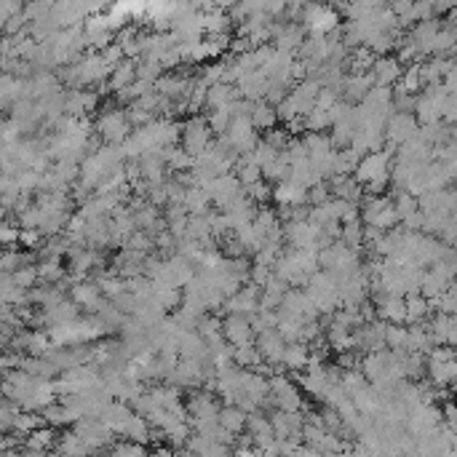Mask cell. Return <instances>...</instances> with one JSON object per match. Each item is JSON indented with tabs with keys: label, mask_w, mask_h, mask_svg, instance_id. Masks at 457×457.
Listing matches in <instances>:
<instances>
[{
	"label": "cell",
	"mask_w": 457,
	"mask_h": 457,
	"mask_svg": "<svg viewBox=\"0 0 457 457\" xmlns=\"http://www.w3.org/2000/svg\"><path fill=\"white\" fill-rule=\"evenodd\" d=\"M396 156V150L393 147H385L382 153H369L358 161L356 171H353V179H356V185L361 188H367L369 182H375V179H385L388 177V168H390V158Z\"/></svg>",
	"instance_id": "cell-1"
},
{
	"label": "cell",
	"mask_w": 457,
	"mask_h": 457,
	"mask_svg": "<svg viewBox=\"0 0 457 457\" xmlns=\"http://www.w3.org/2000/svg\"><path fill=\"white\" fill-rule=\"evenodd\" d=\"M214 142V134L209 131V126L201 115H193L190 121L182 123V150L190 158H195L198 153H203L206 147Z\"/></svg>",
	"instance_id": "cell-2"
},
{
	"label": "cell",
	"mask_w": 457,
	"mask_h": 457,
	"mask_svg": "<svg viewBox=\"0 0 457 457\" xmlns=\"http://www.w3.org/2000/svg\"><path fill=\"white\" fill-rule=\"evenodd\" d=\"M417 121L414 115H404V112H393L385 123V147H402L404 142H409L414 134H417Z\"/></svg>",
	"instance_id": "cell-3"
},
{
	"label": "cell",
	"mask_w": 457,
	"mask_h": 457,
	"mask_svg": "<svg viewBox=\"0 0 457 457\" xmlns=\"http://www.w3.org/2000/svg\"><path fill=\"white\" fill-rule=\"evenodd\" d=\"M222 321V340L230 348H244V345H254V335H252V326L246 316L238 313H225Z\"/></svg>",
	"instance_id": "cell-4"
},
{
	"label": "cell",
	"mask_w": 457,
	"mask_h": 457,
	"mask_svg": "<svg viewBox=\"0 0 457 457\" xmlns=\"http://www.w3.org/2000/svg\"><path fill=\"white\" fill-rule=\"evenodd\" d=\"M270 431L276 441H286V439H300L302 441V414L300 412H279L273 409L268 417Z\"/></svg>",
	"instance_id": "cell-5"
},
{
	"label": "cell",
	"mask_w": 457,
	"mask_h": 457,
	"mask_svg": "<svg viewBox=\"0 0 457 457\" xmlns=\"http://www.w3.org/2000/svg\"><path fill=\"white\" fill-rule=\"evenodd\" d=\"M225 142L230 145V150L233 153H252L254 150V145L259 142V136H257V131L252 129V123L249 121H230V126H227V131H225Z\"/></svg>",
	"instance_id": "cell-6"
},
{
	"label": "cell",
	"mask_w": 457,
	"mask_h": 457,
	"mask_svg": "<svg viewBox=\"0 0 457 457\" xmlns=\"http://www.w3.org/2000/svg\"><path fill=\"white\" fill-rule=\"evenodd\" d=\"M220 407H222V402H220L214 393H209V390H195V393L190 396V402L185 404L190 423H195V420H217Z\"/></svg>",
	"instance_id": "cell-7"
},
{
	"label": "cell",
	"mask_w": 457,
	"mask_h": 457,
	"mask_svg": "<svg viewBox=\"0 0 457 457\" xmlns=\"http://www.w3.org/2000/svg\"><path fill=\"white\" fill-rule=\"evenodd\" d=\"M100 131L110 145L121 147L123 142L131 136V126H129V121H126V112L112 110V112H107V115H102Z\"/></svg>",
	"instance_id": "cell-8"
},
{
	"label": "cell",
	"mask_w": 457,
	"mask_h": 457,
	"mask_svg": "<svg viewBox=\"0 0 457 457\" xmlns=\"http://www.w3.org/2000/svg\"><path fill=\"white\" fill-rule=\"evenodd\" d=\"M402 65H399V59L396 56H377L375 59V65L369 70V75H372V83L380 86V89H390L393 83H399L402 78Z\"/></svg>",
	"instance_id": "cell-9"
},
{
	"label": "cell",
	"mask_w": 457,
	"mask_h": 457,
	"mask_svg": "<svg viewBox=\"0 0 457 457\" xmlns=\"http://www.w3.org/2000/svg\"><path fill=\"white\" fill-rule=\"evenodd\" d=\"M375 83H372V75L369 72H350V75H345V80H343V94L340 97H345V104H350V107H356V104H361V102L367 100L369 89H372Z\"/></svg>",
	"instance_id": "cell-10"
},
{
	"label": "cell",
	"mask_w": 457,
	"mask_h": 457,
	"mask_svg": "<svg viewBox=\"0 0 457 457\" xmlns=\"http://www.w3.org/2000/svg\"><path fill=\"white\" fill-rule=\"evenodd\" d=\"M254 348L259 350V356L265 364H281V356H284V337L276 332V329H265L254 337Z\"/></svg>",
	"instance_id": "cell-11"
},
{
	"label": "cell",
	"mask_w": 457,
	"mask_h": 457,
	"mask_svg": "<svg viewBox=\"0 0 457 457\" xmlns=\"http://www.w3.org/2000/svg\"><path fill=\"white\" fill-rule=\"evenodd\" d=\"M259 291L257 286H252V284H246V286H241V289L235 291L233 297H227L222 305L225 313H238V316H252V313H257V300H259Z\"/></svg>",
	"instance_id": "cell-12"
},
{
	"label": "cell",
	"mask_w": 457,
	"mask_h": 457,
	"mask_svg": "<svg viewBox=\"0 0 457 457\" xmlns=\"http://www.w3.org/2000/svg\"><path fill=\"white\" fill-rule=\"evenodd\" d=\"M206 193H209V198H212L214 206H217V209L222 212L225 206H227V203L233 201L235 195L241 193V185H238V179H235V174H222V177L214 179L212 185H209V190H206Z\"/></svg>",
	"instance_id": "cell-13"
},
{
	"label": "cell",
	"mask_w": 457,
	"mask_h": 457,
	"mask_svg": "<svg viewBox=\"0 0 457 457\" xmlns=\"http://www.w3.org/2000/svg\"><path fill=\"white\" fill-rule=\"evenodd\" d=\"M235 89H238V97H241V100L262 102L265 100V91H268V78H265L262 70H254V72H249V75H244V78L238 80Z\"/></svg>",
	"instance_id": "cell-14"
},
{
	"label": "cell",
	"mask_w": 457,
	"mask_h": 457,
	"mask_svg": "<svg viewBox=\"0 0 457 457\" xmlns=\"http://www.w3.org/2000/svg\"><path fill=\"white\" fill-rule=\"evenodd\" d=\"M326 188H329L332 198H337V201H348V203H356L358 206L361 198H364V188L356 185V179L353 177H332L326 182Z\"/></svg>",
	"instance_id": "cell-15"
},
{
	"label": "cell",
	"mask_w": 457,
	"mask_h": 457,
	"mask_svg": "<svg viewBox=\"0 0 457 457\" xmlns=\"http://www.w3.org/2000/svg\"><path fill=\"white\" fill-rule=\"evenodd\" d=\"M123 441H131V444H139V446H147L153 441V428L147 425L145 417H139V414H131L126 425L121 428V434H118Z\"/></svg>",
	"instance_id": "cell-16"
},
{
	"label": "cell",
	"mask_w": 457,
	"mask_h": 457,
	"mask_svg": "<svg viewBox=\"0 0 457 457\" xmlns=\"http://www.w3.org/2000/svg\"><path fill=\"white\" fill-rule=\"evenodd\" d=\"M78 439L89 446V449H97V446H104L107 441H110L112 431H107L100 420L89 417V420H83V423L78 425Z\"/></svg>",
	"instance_id": "cell-17"
},
{
	"label": "cell",
	"mask_w": 457,
	"mask_h": 457,
	"mask_svg": "<svg viewBox=\"0 0 457 457\" xmlns=\"http://www.w3.org/2000/svg\"><path fill=\"white\" fill-rule=\"evenodd\" d=\"M131 407L123 402H110L107 407H104V412L100 414V423L107 428V431H112V434L118 436L121 434V428L126 425V420L131 417Z\"/></svg>",
	"instance_id": "cell-18"
},
{
	"label": "cell",
	"mask_w": 457,
	"mask_h": 457,
	"mask_svg": "<svg viewBox=\"0 0 457 457\" xmlns=\"http://www.w3.org/2000/svg\"><path fill=\"white\" fill-rule=\"evenodd\" d=\"M308 358H311V350L305 343H286L284 348V356H281V367L284 372H302V369H308Z\"/></svg>",
	"instance_id": "cell-19"
},
{
	"label": "cell",
	"mask_w": 457,
	"mask_h": 457,
	"mask_svg": "<svg viewBox=\"0 0 457 457\" xmlns=\"http://www.w3.org/2000/svg\"><path fill=\"white\" fill-rule=\"evenodd\" d=\"M235 100H238V89H235V86H230V83H214V86H209V91H206L203 107H209V110H225V107Z\"/></svg>",
	"instance_id": "cell-20"
},
{
	"label": "cell",
	"mask_w": 457,
	"mask_h": 457,
	"mask_svg": "<svg viewBox=\"0 0 457 457\" xmlns=\"http://www.w3.org/2000/svg\"><path fill=\"white\" fill-rule=\"evenodd\" d=\"M217 425L225 428L227 434L233 436H244L246 431V414L238 409V407H220V412H217Z\"/></svg>",
	"instance_id": "cell-21"
},
{
	"label": "cell",
	"mask_w": 457,
	"mask_h": 457,
	"mask_svg": "<svg viewBox=\"0 0 457 457\" xmlns=\"http://www.w3.org/2000/svg\"><path fill=\"white\" fill-rule=\"evenodd\" d=\"M136 80V62L134 59H123L118 68L110 70V89L118 94L123 91L126 86H131Z\"/></svg>",
	"instance_id": "cell-22"
},
{
	"label": "cell",
	"mask_w": 457,
	"mask_h": 457,
	"mask_svg": "<svg viewBox=\"0 0 457 457\" xmlns=\"http://www.w3.org/2000/svg\"><path fill=\"white\" fill-rule=\"evenodd\" d=\"M259 171H262V179L268 182L270 188L289 182V161H286V156H284V153H279V156H276V161H270L268 166H262Z\"/></svg>",
	"instance_id": "cell-23"
},
{
	"label": "cell",
	"mask_w": 457,
	"mask_h": 457,
	"mask_svg": "<svg viewBox=\"0 0 457 457\" xmlns=\"http://www.w3.org/2000/svg\"><path fill=\"white\" fill-rule=\"evenodd\" d=\"M404 311H407V318H404V323L414 326V323H425V318H428L431 308H428V300H425V297H420V294H407V300H404Z\"/></svg>",
	"instance_id": "cell-24"
},
{
	"label": "cell",
	"mask_w": 457,
	"mask_h": 457,
	"mask_svg": "<svg viewBox=\"0 0 457 457\" xmlns=\"http://www.w3.org/2000/svg\"><path fill=\"white\" fill-rule=\"evenodd\" d=\"M249 123H252L254 131L257 129H265V131L276 129V123H279V118H276V107H270L268 102H254V110H252Z\"/></svg>",
	"instance_id": "cell-25"
},
{
	"label": "cell",
	"mask_w": 457,
	"mask_h": 457,
	"mask_svg": "<svg viewBox=\"0 0 457 457\" xmlns=\"http://www.w3.org/2000/svg\"><path fill=\"white\" fill-rule=\"evenodd\" d=\"M182 206H185V212L188 214H206L209 212V206H212V198H209V193H206V190L190 188L188 193H185Z\"/></svg>",
	"instance_id": "cell-26"
},
{
	"label": "cell",
	"mask_w": 457,
	"mask_h": 457,
	"mask_svg": "<svg viewBox=\"0 0 457 457\" xmlns=\"http://www.w3.org/2000/svg\"><path fill=\"white\" fill-rule=\"evenodd\" d=\"M396 91H404V94H417L423 91V80H420V62H412L402 70V78H399V86Z\"/></svg>",
	"instance_id": "cell-27"
},
{
	"label": "cell",
	"mask_w": 457,
	"mask_h": 457,
	"mask_svg": "<svg viewBox=\"0 0 457 457\" xmlns=\"http://www.w3.org/2000/svg\"><path fill=\"white\" fill-rule=\"evenodd\" d=\"M86 235H89V244L91 246H110V222L104 220V217H97V220H91L89 227H86Z\"/></svg>",
	"instance_id": "cell-28"
},
{
	"label": "cell",
	"mask_w": 457,
	"mask_h": 457,
	"mask_svg": "<svg viewBox=\"0 0 457 457\" xmlns=\"http://www.w3.org/2000/svg\"><path fill=\"white\" fill-rule=\"evenodd\" d=\"M425 364H428V361H425ZM425 375H431V380L436 382V388L452 385V380H455V361H444V364H428V367H425Z\"/></svg>",
	"instance_id": "cell-29"
},
{
	"label": "cell",
	"mask_w": 457,
	"mask_h": 457,
	"mask_svg": "<svg viewBox=\"0 0 457 457\" xmlns=\"http://www.w3.org/2000/svg\"><path fill=\"white\" fill-rule=\"evenodd\" d=\"M233 364L238 369H249L254 372L259 364H262V356L254 345H244V348H233Z\"/></svg>",
	"instance_id": "cell-30"
},
{
	"label": "cell",
	"mask_w": 457,
	"mask_h": 457,
	"mask_svg": "<svg viewBox=\"0 0 457 457\" xmlns=\"http://www.w3.org/2000/svg\"><path fill=\"white\" fill-rule=\"evenodd\" d=\"M302 123H305V131H311V134H323V129L332 126V118H329V112L326 110L313 107V110L302 118Z\"/></svg>",
	"instance_id": "cell-31"
},
{
	"label": "cell",
	"mask_w": 457,
	"mask_h": 457,
	"mask_svg": "<svg viewBox=\"0 0 457 457\" xmlns=\"http://www.w3.org/2000/svg\"><path fill=\"white\" fill-rule=\"evenodd\" d=\"M195 335L201 340H212V337L222 335V321L214 316V313H203L198 318V326H195Z\"/></svg>",
	"instance_id": "cell-32"
},
{
	"label": "cell",
	"mask_w": 457,
	"mask_h": 457,
	"mask_svg": "<svg viewBox=\"0 0 457 457\" xmlns=\"http://www.w3.org/2000/svg\"><path fill=\"white\" fill-rule=\"evenodd\" d=\"M241 190H244V195L254 203V206H265V203L273 198V188H270L265 179H259V182L249 185V188H241Z\"/></svg>",
	"instance_id": "cell-33"
},
{
	"label": "cell",
	"mask_w": 457,
	"mask_h": 457,
	"mask_svg": "<svg viewBox=\"0 0 457 457\" xmlns=\"http://www.w3.org/2000/svg\"><path fill=\"white\" fill-rule=\"evenodd\" d=\"M203 121H206L214 136H222L227 131V126H230V115H227V110H209V115Z\"/></svg>",
	"instance_id": "cell-34"
},
{
	"label": "cell",
	"mask_w": 457,
	"mask_h": 457,
	"mask_svg": "<svg viewBox=\"0 0 457 457\" xmlns=\"http://www.w3.org/2000/svg\"><path fill=\"white\" fill-rule=\"evenodd\" d=\"M161 75H163V68H161L158 62H150V59H139V62H136V80L156 83Z\"/></svg>",
	"instance_id": "cell-35"
},
{
	"label": "cell",
	"mask_w": 457,
	"mask_h": 457,
	"mask_svg": "<svg viewBox=\"0 0 457 457\" xmlns=\"http://www.w3.org/2000/svg\"><path fill=\"white\" fill-rule=\"evenodd\" d=\"M404 345H407V326L385 323V348L388 350H404Z\"/></svg>",
	"instance_id": "cell-36"
},
{
	"label": "cell",
	"mask_w": 457,
	"mask_h": 457,
	"mask_svg": "<svg viewBox=\"0 0 457 457\" xmlns=\"http://www.w3.org/2000/svg\"><path fill=\"white\" fill-rule=\"evenodd\" d=\"M112 308L118 313H123V316H134L136 308H139V300H136L134 294H129V291H121V294H115L112 297Z\"/></svg>",
	"instance_id": "cell-37"
},
{
	"label": "cell",
	"mask_w": 457,
	"mask_h": 457,
	"mask_svg": "<svg viewBox=\"0 0 457 457\" xmlns=\"http://www.w3.org/2000/svg\"><path fill=\"white\" fill-rule=\"evenodd\" d=\"M233 171H235V179H238L241 188H249V185H254V182L262 179V171H259V166H254V163H249V166H235Z\"/></svg>",
	"instance_id": "cell-38"
},
{
	"label": "cell",
	"mask_w": 457,
	"mask_h": 457,
	"mask_svg": "<svg viewBox=\"0 0 457 457\" xmlns=\"http://www.w3.org/2000/svg\"><path fill=\"white\" fill-rule=\"evenodd\" d=\"M110 457H147V452H145V446H139V444L118 441V444H112Z\"/></svg>",
	"instance_id": "cell-39"
},
{
	"label": "cell",
	"mask_w": 457,
	"mask_h": 457,
	"mask_svg": "<svg viewBox=\"0 0 457 457\" xmlns=\"http://www.w3.org/2000/svg\"><path fill=\"white\" fill-rule=\"evenodd\" d=\"M326 201H332V193L326 188V182H318V185H313L308 188V206H323Z\"/></svg>",
	"instance_id": "cell-40"
},
{
	"label": "cell",
	"mask_w": 457,
	"mask_h": 457,
	"mask_svg": "<svg viewBox=\"0 0 457 457\" xmlns=\"http://www.w3.org/2000/svg\"><path fill=\"white\" fill-rule=\"evenodd\" d=\"M276 156H279V153H276V150H273L270 145H265L262 139H259V142L254 145V150H252V158H254V163H257L259 168L268 166L270 161H276Z\"/></svg>",
	"instance_id": "cell-41"
},
{
	"label": "cell",
	"mask_w": 457,
	"mask_h": 457,
	"mask_svg": "<svg viewBox=\"0 0 457 457\" xmlns=\"http://www.w3.org/2000/svg\"><path fill=\"white\" fill-rule=\"evenodd\" d=\"M289 139H291V136H289V131H286V129H270V131H265V139H262V142L273 147L276 153H281V150L286 147V142H289Z\"/></svg>",
	"instance_id": "cell-42"
},
{
	"label": "cell",
	"mask_w": 457,
	"mask_h": 457,
	"mask_svg": "<svg viewBox=\"0 0 457 457\" xmlns=\"http://www.w3.org/2000/svg\"><path fill=\"white\" fill-rule=\"evenodd\" d=\"M62 452H65L68 457H86L89 455V446L83 444L78 436H68V439H65V444H62Z\"/></svg>",
	"instance_id": "cell-43"
},
{
	"label": "cell",
	"mask_w": 457,
	"mask_h": 457,
	"mask_svg": "<svg viewBox=\"0 0 457 457\" xmlns=\"http://www.w3.org/2000/svg\"><path fill=\"white\" fill-rule=\"evenodd\" d=\"M75 297H78L83 305H89V308H100L102 297H100V286H80L78 291H75Z\"/></svg>",
	"instance_id": "cell-44"
},
{
	"label": "cell",
	"mask_w": 457,
	"mask_h": 457,
	"mask_svg": "<svg viewBox=\"0 0 457 457\" xmlns=\"http://www.w3.org/2000/svg\"><path fill=\"white\" fill-rule=\"evenodd\" d=\"M102 62H104V68H107V70L118 68V65H121V62H123V51H121V45H118V43L104 45V51H102Z\"/></svg>",
	"instance_id": "cell-45"
},
{
	"label": "cell",
	"mask_w": 457,
	"mask_h": 457,
	"mask_svg": "<svg viewBox=\"0 0 457 457\" xmlns=\"http://www.w3.org/2000/svg\"><path fill=\"white\" fill-rule=\"evenodd\" d=\"M457 118V97L455 94H446V100L441 102V123L452 126Z\"/></svg>",
	"instance_id": "cell-46"
},
{
	"label": "cell",
	"mask_w": 457,
	"mask_h": 457,
	"mask_svg": "<svg viewBox=\"0 0 457 457\" xmlns=\"http://www.w3.org/2000/svg\"><path fill=\"white\" fill-rule=\"evenodd\" d=\"M270 276H273V273H270V268H262V265H252V270H249V284H252V286H257V289H262V286L268 284Z\"/></svg>",
	"instance_id": "cell-47"
},
{
	"label": "cell",
	"mask_w": 457,
	"mask_h": 457,
	"mask_svg": "<svg viewBox=\"0 0 457 457\" xmlns=\"http://www.w3.org/2000/svg\"><path fill=\"white\" fill-rule=\"evenodd\" d=\"M276 118H279V121H284V123H291L294 118H300V115H297V107H294V102H291L289 97H286V100H284L279 107H276Z\"/></svg>",
	"instance_id": "cell-48"
},
{
	"label": "cell",
	"mask_w": 457,
	"mask_h": 457,
	"mask_svg": "<svg viewBox=\"0 0 457 457\" xmlns=\"http://www.w3.org/2000/svg\"><path fill=\"white\" fill-rule=\"evenodd\" d=\"M262 291H265V294H273V297H279V300H284V294L289 291V286H286L281 279H276V276H270L268 284L262 286Z\"/></svg>",
	"instance_id": "cell-49"
},
{
	"label": "cell",
	"mask_w": 457,
	"mask_h": 457,
	"mask_svg": "<svg viewBox=\"0 0 457 457\" xmlns=\"http://www.w3.org/2000/svg\"><path fill=\"white\" fill-rule=\"evenodd\" d=\"M337 102H340V97H337L332 89H321L318 91V97H316V107L318 110H329V107H335Z\"/></svg>",
	"instance_id": "cell-50"
},
{
	"label": "cell",
	"mask_w": 457,
	"mask_h": 457,
	"mask_svg": "<svg viewBox=\"0 0 457 457\" xmlns=\"http://www.w3.org/2000/svg\"><path fill=\"white\" fill-rule=\"evenodd\" d=\"M100 286L107 291V294H110V300H112L115 294H121V291H123V281L118 279V276H115V281H112V279H100Z\"/></svg>",
	"instance_id": "cell-51"
},
{
	"label": "cell",
	"mask_w": 457,
	"mask_h": 457,
	"mask_svg": "<svg viewBox=\"0 0 457 457\" xmlns=\"http://www.w3.org/2000/svg\"><path fill=\"white\" fill-rule=\"evenodd\" d=\"M206 457H233V449H230V446L217 444V441H212V446H209Z\"/></svg>",
	"instance_id": "cell-52"
},
{
	"label": "cell",
	"mask_w": 457,
	"mask_h": 457,
	"mask_svg": "<svg viewBox=\"0 0 457 457\" xmlns=\"http://www.w3.org/2000/svg\"><path fill=\"white\" fill-rule=\"evenodd\" d=\"M150 457H177V452L171 449V446H166V444H161V446H156V452Z\"/></svg>",
	"instance_id": "cell-53"
},
{
	"label": "cell",
	"mask_w": 457,
	"mask_h": 457,
	"mask_svg": "<svg viewBox=\"0 0 457 457\" xmlns=\"http://www.w3.org/2000/svg\"><path fill=\"white\" fill-rule=\"evenodd\" d=\"M259 457H279V452H276V446H273V449H265V452H259Z\"/></svg>",
	"instance_id": "cell-54"
},
{
	"label": "cell",
	"mask_w": 457,
	"mask_h": 457,
	"mask_svg": "<svg viewBox=\"0 0 457 457\" xmlns=\"http://www.w3.org/2000/svg\"><path fill=\"white\" fill-rule=\"evenodd\" d=\"M177 457H193V455H188V452H185V455H177Z\"/></svg>",
	"instance_id": "cell-55"
}]
</instances>
